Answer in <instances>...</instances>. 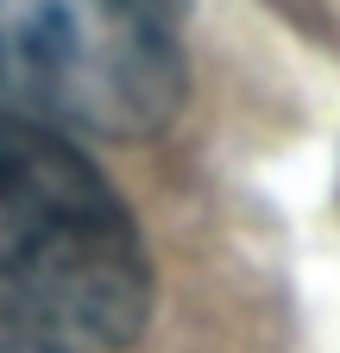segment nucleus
<instances>
[{
  "mask_svg": "<svg viewBox=\"0 0 340 353\" xmlns=\"http://www.w3.org/2000/svg\"><path fill=\"white\" fill-rule=\"evenodd\" d=\"M0 322L57 353L133 347L151 252L133 208L57 126L0 114Z\"/></svg>",
  "mask_w": 340,
  "mask_h": 353,
  "instance_id": "1",
  "label": "nucleus"
},
{
  "mask_svg": "<svg viewBox=\"0 0 340 353\" xmlns=\"http://www.w3.org/2000/svg\"><path fill=\"white\" fill-rule=\"evenodd\" d=\"M0 95L45 126L151 139L183 108L164 0H0Z\"/></svg>",
  "mask_w": 340,
  "mask_h": 353,
  "instance_id": "2",
  "label": "nucleus"
},
{
  "mask_svg": "<svg viewBox=\"0 0 340 353\" xmlns=\"http://www.w3.org/2000/svg\"><path fill=\"white\" fill-rule=\"evenodd\" d=\"M0 353H57V347H32V341H0Z\"/></svg>",
  "mask_w": 340,
  "mask_h": 353,
  "instance_id": "3",
  "label": "nucleus"
},
{
  "mask_svg": "<svg viewBox=\"0 0 340 353\" xmlns=\"http://www.w3.org/2000/svg\"><path fill=\"white\" fill-rule=\"evenodd\" d=\"M164 7H170V13H177V0H164Z\"/></svg>",
  "mask_w": 340,
  "mask_h": 353,
  "instance_id": "4",
  "label": "nucleus"
}]
</instances>
